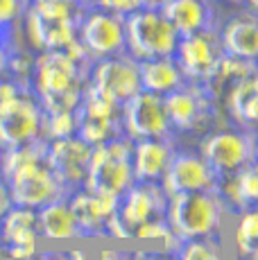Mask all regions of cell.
I'll return each instance as SVG.
<instances>
[{"mask_svg": "<svg viewBox=\"0 0 258 260\" xmlns=\"http://www.w3.org/2000/svg\"><path fill=\"white\" fill-rule=\"evenodd\" d=\"M93 59L77 43L63 50H43L34 59V93L43 111H77L88 84Z\"/></svg>", "mask_w": 258, "mask_h": 260, "instance_id": "obj_1", "label": "cell"}, {"mask_svg": "<svg viewBox=\"0 0 258 260\" xmlns=\"http://www.w3.org/2000/svg\"><path fill=\"white\" fill-rule=\"evenodd\" d=\"M23 18L29 46L39 52L63 50L77 43L82 14L71 0H29Z\"/></svg>", "mask_w": 258, "mask_h": 260, "instance_id": "obj_2", "label": "cell"}, {"mask_svg": "<svg viewBox=\"0 0 258 260\" xmlns=\"http://www.w3.org/2000/svg\"><path fill=\"white\" fill-rule=\"evenodd\" d=\"M224 204L215 192L197 190V192H177L168 194L166 222L172 233L181 240L211 238L222 224Z\"/></svg>", "mask_w": 258, "mask_h": 260, "instance_id": "obj_3", "label": "cell"}, {"mask_svg": "<svg viewBox=\"0 0 258 260\" xmlns=\"http://www.w3.org/2000/svg\"><path fill=\"white\" fill-rule=\"evenodd\" d=\"M132 154H134V141L125 134L102 145H95L91 154V166H88V177L84 188L93 190V192L122 197L136 183Z\"/></svg>", "mask_w": 258, "mask_h": 260, "instance_id": "obj_4", "label": "cell"}, {"mask_svg": "<svg viewBox=\"0 0 258 260\" xmlns=\"http://www.w3.org/2000/svg\"><path fill=\"white\" fill-rule=\"evenodd\" d=\"M127 54L136 61L156 57H175L179 46V32L172 27L161 9H136L125 16Z\"/></svg>", "mask_w": 258, "mask_h": 260, "instance_id": "obj_5", "label": "cell"}, {"mask_svg": "<svg viewBox=\"0 0 258 260\" xmlns=\"http://www.w3.org/2000/svg\"><path fill=\"white\" fill-rule=\"evenodd\" d=\"M79 46L86 50V54L95 59L113 57V54L127 52L125 39V16L107 9H91L82 14L79 21Z\"/></svg>", "mask_w": 258, "mask_h": 260, "instance_id": "obj_6", "label": "cell"}, {"mask_svg": "<svg viewBox=\"0 0 258 260\" xmlns=\"http://www.w3.org/2000/svg\"><path fill=\"white\" fill-rule=\"evenodd\" d=\"M5 181L9 183L12 197L16 206H29V208H41L46 204L54 202V199L68 197L71 190L63 186V181L52 172V168L46 161H37L29 166L21 168L7 177Z\"/></svg>", "mask_w": 258, "mask_h": 260, "instance_id": "obj_7", "label": "cell"}, {"mask_svg": "<svg viewBox=\"0 0 258 260\" xmlns=\"http://www.w3.org/2000/svg\"><path fill=\"white\" fill-rule=\"evenodd\" d=\"M256 132L249 129H220L202 141L200 154L213 166L220 177L233 174L256 158Z\"/></svg>", "mask_w": 258, "mask_h": 260, "instance_id": "obj_8", "label": "cell"}, {"mask_svg": "<svg viewBox=\"0 0 258 260\" xmlns=\"http://www.w3.org/2000/svg\"><path fill=\"white\" fill-rule=\"evenodd\" d=\"M222 57H224V50L220 43V32L215 27L186 34L179 39V46L175 50V59L183 77L192 84H206L217 71Z\"/></svg>", "mask_w": 258, "mask_h": 260, "instance_id": "obj_9", "label": "cell"}, {"mask_svg": "<svg viewBox=\"0 0 258 260\" xmlns=\"http://www.w3.org/2000/svg\"><path fill=\"white\" fill-rule=\"evenodd\" d=\"M88 84L109 100L118 104H125L129 98H134L141 86V66L127 52L113 54V57L95 59L88 75Z\"/></svg>", "mask_w": 258, "mask_h": 260, "instance_id": "obj_10", "label": "cell"}, {"mask_svg": "<svg viewBox=\"0 0 258 260\" xmlns=\"http://www.w3.org/2000/svg\"><path fill=\"white\" fill-rule=\"evenodd\" d=\"M43 111L37 95L25 91L14 102L0 109V147H18V145L34 143L43 138Z\"/></svg>", "mask_w": 258, "mask_h": 260, "instance_id": "obj_11", "label": "cell"}, {"mask_svg": "<svg viewBox=\"0 0 258 260\" xmlns=\"http://www.w3.org/2000/svg\"><path fill=\"white\" fill-rule=\"evenodd\" d=\"M122 132L132 141L141 138H168L172 132L163 95L138 91L122 104Z\"/></svg>", "mask_w": 258, "mask_h": 260, "instance_id": "obj_12", "label": "cell"}, {"mask_svg": "<svg viewBox=\"0 0 258 260\" xmlns=\"http://www.w3.org/2000/svg\"><path fill=\"white\" fill-rule=\"evenodd\" d=\"M217 179H220V174L213 170V166L200 152H175L161 179V186L168 194L197 192V190L215 192Z\"/></svg>", "mask_w": 258, "mask_h": 260, "instance_id": "obj_13", "label": "cell"}, {"mask_svg": "<svg viewBox=\"0 0 258 260\" xmlns=\"http://www.w3.org/2000/svg\"><path fill=\"white\" fill-rule=\"evenodd\" d=\"M93 147L79 136L57 138L48 141V166L52 172L63 181L68 190L84 188L88 177V166H91Z\"/></svg>", "mask_w": 258, "mask_h": 260, "instance_id": "obj_14", "label": "cell"}, {"mask_svg": "<svg viewBox=\"0 0 258 260\" xmlns=\"http://www.w3.org/2000/svg\"><path fill=\"white\" fill-rule=\"evenodd\" d=\"M0 236L7 244V258L32 260L39 253V215L37 208L14 204L0 217Z\"/></svg>", "mask_w": 258, "mask_h": 260, "instance_id": "obj_15", "label": "cell"}, {"mask_svg": "<svg viewBox=\"0 0 258 260\" xmlns=\"http://www.w3.org/2000/svg\"><path fill=\"white\" fill-rule=\"evenodd\" d=\"M163 100H166L170 124L177 132H192L202 122H206L208 113L213 111V102H215L204 84L192 82H186L181 88L168 93Z\"/></svg>", "mask_w": 258, "mask_h": 260, "instance_id": "obj_16", "label": "cell"}, {"mask_svg": "<svg viewBox=\"0 0 258 260\" xmlns=\"http://www.w3.org/2000/svg\"><path fill=\"white\" fill-rule=\"evenodd\" d=\"M168 208V192L161 183H145L136 181L132 188L120 197L118 215L132 231H136L141 224L150 219L166 217Z\"/></svg>", "mask_w": 258, "mask_h": 260, "instance_id": "obj_17", "label": "cell"}, {"mask_svg": "<svg viewBox=\"0 0 258 260\" xmlns=\"http://www.w3.org/2000/svg\"><path fill=\"white\" fill-rule=\"evenodd\" d=\"M68 204L75 213L84 236H100L107 229L109 217L120 206V197L93 192L88 188H77L68 194Z\"/></svg>", "mask_w": 258, "mask_h": 260, "instance_id": "obj_18", "label": "cell"}, {"mask_svg": "<svg viewBox=\"0 0 258 260\" xmlns=\"http://www.w3.org/2000/svg\"><path fill=\"white\" fill-rule=\"evenodd\" d=\"M177 149L168 138H141L134 141V179L145 183H161Z\"/></svg>", "mask_w": 258, "mask_h": 260, "instance_id": "obj_19", "label": "cell"}, {"mask_svg": "<svg viewBox=\"0 0 258 260\" xmlns=\"http://www.w3.org/2000/svg\"><path fill=\"white\" fill-rule=\"evenodd\" d=\"M215 194L224 204V208H233L238 213L258 206V158L247 163L238 172L217 179Z\"/></svg>", "mask_w": 258, "mask_h": 260, "instance_id": "obj_20", "label": "cell"}, {"mask_svg": "<svg viewBox=\"0 0 258 260\" xmlns=\"http://www.w3.org/2000/svg\"><path fill=\"white\" fill-rule=\"evenodd\" d=\"M220 32V43L224 54L247 61H258V14L247 9L245 14L229 18Z\"/></svg>", "mask_w": 258, "mask_h": 260, "instance_id": "obj_21", "label": "cell"}, {"mask_svg": "<svg viewBox=\"0 0 258 260\" xmlns=\"http://www.w3.org/2000/svg\"><path fill=\"white\" fill-rule=\"evenodd\" d=\"M179 37L215 27V9L211 0H170L161 9Z\"/></svg>", "mask_w": 258, "mask_h": 260, "instance_id": "obj_22", "label": "cell"}, {"mask_svg": "<svg viewBox=\"0 0 258 260\" xmlns=\"http://www.w3.org/2000/svg\"><path fill=\"white\" fill-rule=\"evenodd\" d=\"M39 215V231L41 238L48 240H73V238H84L82 226L77 224V217L73 213L68 197L54 199L37 211Z\"/></svg>", "mask_w": 258, "mask_h": 260, "instance_id": "obj_23", "label": "cell"}, {"mask_svg": "<svg viewBox=\"0 0 258 260\" xmlns=\"http://www.w3.org/2000/svg\"><path fill=\"white\" fill-rule=\"evenodd\" d=\"M141 66V86L143 91H150L166 98L168 93L177 91L186 84L179 63L175 57H156L138 61Z\"/></svg>", "mask_w": 258, "mask_h": 260, "instance_id": "obj_24", "label": "cell"}, {"mask_svg": "<svg viewBox=\"0 0 258 260\" xmlns=\"http://www.w3.org/2000/svg\"><path fill=\"white\" fill-rule=\"evenodd\" d=\"M229 116L242 129L258 132V73L240 79L231 91L224 95Z\"/></svg>", "mask_w": 258, "mask_h": 260, "instance_id": "obj_25", "label": "cell"}, {"mask_svg": "<svg viewBox=\"0 0 258 260\" xmlns=\"http://www.w3.org/2000/svg\"><path fill=\"white\" fill-rule=\"evenodd\" d=\"M122 120L120 118H104L93 116V113H84L77 109V136L86 141L91 147L102 145L111 138L122 136Z\"/></svg>", "mask_w": 258, "mask_h": 260, "instance_id": "obj_26", "label": "cell"}, {"mask_svg": "<svg viewBox=\"0 0 258 260\" xmlns=\"http://www.w3.org/2000/svg\"><path fill=\"white\" fill-rule=\"evenodd\" d=\"M233 240L242 256L249 258L258 251V206H251L240 213V222H238Z\"/></svg>", "mask_w": 258, "mask_h": 260, "instance_id": "obj_27", "label": "cell"}, {"mask_svg": "<svg viewBox=\"0 0 258 260\" xmlns=\"http://www.w3.org/2000/svg\"><path fill=\"white\" fill-rule=\"evenodd\" d=\"M77 136V111H54L46 113L43 120V138L57 141V138Z\"/></svg>", "mask_w": 258, "mask_h": 260, "instance_id": "obj_28", "label": "cell"}, {"mask_svg": "<svg viewBox=\"0 0 258 260\" xmlns=\"http://www.w3.org/2000/svg\"><path fill=\"white\" fill-rule=\"evenodd\" d=\"M179 260H222L217 244L211 242V238H195L183 240L177 249Z\"/></svg>", "mask_w": 258, "mask_h": 260, "instance_id": "obj_29", "label": "cell"}, {"mask_svg": "<svg viewBox=\"0 0 258 260\" xmlns=\"http://www.w3.org/2000/svg\"><path fill=\"white\" fill-rule=\"evenodd\" d=\"M29 0H0V32H7L18 18L25 16Z\"/></svg>", "mask_w": 258, "mask_h": 260, "instance_id": "obj_30", "label": "cell"}, {"mask_svg": "<svg viewBox=\"0 0 258 260\" xmlns=\"http://www.w3.org/2000/svg\"><path fill=\"white\" fill-rule=\"evenodd\" d=\"M25 91L27 88L23 86L21 79L12 77V75H0V109H5L9 102H14L18 95H23Z\"/></svg>", "mask_w": 258, "mask_h": 260, "instance_id": "obj_31", "label": "cell"}, {"mask_svg": "<svg viewBox=\"0 0 258 260\" xmlns=\"http://www.w3.org/2000/svg\"><path fill=\"white\" fill-rule=\"evenodd\" d=\"M91 5L93 7L107 9V12H116V14H120V16H127V14L141 9V3H138V0H93Z\"/></svg>", "mask_w": 258, "mask_h": 260, "instance_id": "obj_32", "label": "cell"}, {"mask_svg": "<svg viewBox=\"0 0 258 260\" xmlns=\"http://www.w3.org/2000/svg\"><path fill=\"white\" fill-rule=\"evenodd\" d=\"M14 206V197H12V190H9V183L5 181V177L0 174V217Z\"/></svg>", "mask_w": 258, "mask_h": 260, "instance_id": "obj_33", "label": "cell"}, {"mask_svg": "<svg viewBox=\"0 0 258 260\" xmlns=\"http://www.w3.org/2000/svg\"><path fill=\"white\" fill-rule=\"evenodd\" d=\"M12 48H9L7 39H5V32H0V75L9 73V61H12Z\"/></svg>", "mask_w": 258, "mask_h": 260, "instance_id": "obj_34", "label": "cell"}, {"mask_svg": "<svg viewBox=\"0 0 258 260\" xmlns=\"http://www.w3.org/2000/svg\"><path fill=\"white\" fill-rule=\"evenodd\" d=\"M134 260H179L172 251H138L134 253Z\"/></svg>", "mask_w": 258, "mask_h": 260, "instance_id": "obj_35", "label": "cell"}, {"mask_svg": "<svg viewBox=\"0 0 258 260\" xmlns=\"http://www.w3.org/2000/svg\"><path fill=\"white\" fill-rule=\"evenodd\" d=\"M141 3V7H145V9H163L170 0H138Z\"/></svg>", "mask_w": 258, "mask_h": 260, "instance_id": "obj_36", "label": "cell"}, {"mask_svg": "<svg viewBox=\"0 0 258 260\" xmlns=\"http://www.w3.org/2000/svg\"><path fill=\"white\" fill-rule=\"evenodd\" d=\"M37 260H73L71 256H61V253H43Z\"/></svg>", "mask_w": 258, "mask_h": 260, "instance_id": "obj_37", "label": "cell"}, {"mask_svg": "<svg viewBox=\"0 0 258 260\" xmlns=\"http://www.w3.org/2000/svg\"><path fill=\"white\" fill-rule=\"evenodd\" d=\"M240 5H245L249 12H254V14H258V0H240Z\"/></svg>", "mask_w": 258, "mask_h": 260, "instance_id": "obj_38", "label": "cell"}, {"mask_svg": "<svg viewBox=\"0 0 258 260\" xmlns=\"http://www.w3.org/2000/svg\"><path fill=\"white\" fill-rule=\"evenodd\" d=\"M0 258H7V244H5L3 236H0Z\"/></svg>", "mask_w": 258, "mask_h": 260, "instance_id": "obj_39", "label": "cell"}, {"mask_svg": "<svg viewBox=\"0 0 258 260\" xmlns=\"http://www.w3.org/2000/svg\"><path fill=\"white\" fill-rule=\"evenodd\" d=\"M73 5H77V7H88V5L93 3V0H71Z\"/></svg>", "mask_w": 258, "mask_h": 260, "instance_id": "obj_40", "label": "cell"}, {"mask_svg": "<svg viewBox=\"0 0 258 260\" xmlns=\"http://www.w3.org/2000/svg\"><path fill=\"white\" fill-rule=\"evenodd\" d=\"M254 149H256V158H258V132H256V141H254Z\"/></svg>", "mask_w": 258, "mask_h": 260, "instance_id": "obj_41", "label": "cell"}, {"mask_svg": "<svg viewBox=\"0 0 258 260\" xmlns=\"http://www.w3.org/2000/svg\"><path fill=\"white\" fill-rule=\"evenodd\" d=\"M0 166H3V147H0Z\"/></svg>", "mask_w": 258, "mask_h": 260, "instance_id": "obj_42", "label": "cell"}]
</instances>
